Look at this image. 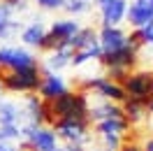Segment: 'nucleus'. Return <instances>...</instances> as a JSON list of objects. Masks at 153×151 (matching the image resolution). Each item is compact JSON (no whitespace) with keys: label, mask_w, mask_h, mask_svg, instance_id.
I'll list each match as a JSON object with an SVG mask.
<instances>
[{"label":"nucleus","mask_w":153,"mask_h":151,"mask_svg":"<svg viewBox=\"0 0 153 151\" xmlns=\"http://www.w3.org/2000/svg\"><path fill=\"white\" fill-rule=\"evenodd\" d=\"M86 91H70L67 88L63 95H58L56 100H51L49 107H51V114L53 119L60 121V119H74V121H88V109H91V100H88Z\"/></svg>","instance_id":"f257e3e1"},{"label":"nucleus","mask_w":153,"mask_h":151,"mask_svg":"<svg viewBox=\"0 0 153 151\" xmlns=\"http://www.w3.org/2000/svg\"><path fill=\"white\" fill-rule=\"evenodd\" d=\"M58 149V137L47 126L23 123L21 126V142L19 151H53Z\"/></svg>","instance_id":"f03ea898"},{"label":"nucleus","mask_w":153,"mask_h":151,"mask_svg":"<svg viewBox=\"0 0 153 151\" xmlns=\"http://www.w3.org/2000/svg\"><path fill=\"white\" fill-rule=\"evenodd\" d=\"M39 79H42V67L33 65V67H23V70H14L7 75L0 77V86L2 91L10 93H37L39 88Z\"/></svg>","instance_id":"7ed1b4c3"},{"label":"nucleus","mask_w":153,"mask_h":151,"mask_svg":"<svg viewBox=\"0 0 153 151\" xmlns=\"http://www.w3.org/2000/svg\"><path fill=\"white\" fill-rule=\"evenodd\" d=\"M51 130L58 140H63L65 144H84L86 147L88 142L93 140L91 137V123L88 121H74V119H60V121H53Z\"/></svg>","instance_id":"20e7f679"},{"label":"nucleus","mask_w":153,"mask_h":151,"mask_svg":"<svg viewBox=\"0 0 153 151\" xmlns=\"http://www.w3.org/2000/svg\"><path fill=\"white\" fill-rule=\"evenodd\" d=\"M21 107H23V114H26V123H35V126H47V128H51L53 121H56L53 114H51L49 102H44L37 93H28L23 98Z\"/></svg>","instance_id":"39448f33"},{"label":"nucleus","mask_w":153,"mask_h":151,"mask_svg":"<svg viewBox=\"0 0 153 151\" xmlns=\"http://www.w3.org/2000/svg\"><path fill=\"white\" fill-rule=\"evenodd\" d=\"M123 91L128 98L134 100H149L153 91V70H134L123 79Z\"/></svg>","instance_id":"423d86ee"},{"label":"nucleus","mask_w":153,"mask_h":151,"mask_svg":"<svg viewBox=\"0 0 153 151\" xmlns=\"http://www.w3.org/2000/svg\"><path fill=\"white\" fill-rule=\"evenodd\" d=\"M33 65H37V58L26 47H12V44L0 47V67H7L10 72H14V70H23Z\"/></svg>","instance_id":"0eeeda50"},{"label":"nucleus","mask_w":153,"mask_h":151,"mask_svg":"<svg viewBox=\"0 0 153 151\" xmlns=\"http://www.w3.org/2000/svg\"><path fill=\"white\" fill-rule=\"evenodd\" d=\"M139 49L137 44H132L130 40L125 42V47H121L118 51H111V54H102L100 56V65L105 67H123V70H132L137 65V61H139Z\"/></svg>","instance_id":"6e6552de"},{"label":"nucleus","mask_w":153,"mask_h":151,"mask_svg":"<svg viewBox=\"0 0 153 151\" xmlns=\"http://www.w3.org/2000/svg\"><path fill=\"white\" fill-rule=\"evenodd\" d=\"M125 42H128V33L121 26H100L97 30V44L102 49V54L118 51L121 47H125Z\"/></svg>","instance_id":"1a4fd4ad"},{"label":"nucleus","mask_w":153,"mask_h":151,"mask_svg":"<svg viewBox=\"0 0 153 151\" xmlns=\"http://www.w3.org/2000/svg\"><path fill=\"white\" fill-rule=\"evenodd\" d=\"M67 88H70V86H67V81L60 75H56V72H44V70H42V79H39L37 95L44 100V102L56 100L58 95H63Z\"/></svg>","instance_id":"9d476101"},{"label":"nucleus","mask_w":153,"mask_h":151,"mask_svg":"<svg viewBox=\"0 0 153 151\" xmlns=\"http://www.w3.org/2000/svg\"><path fill=\"white\" fill-rule=\"evenodd\" d=\"M109 119H125L121 105L109 102V100H100V102L91 105V109H88V123H100V121H109Z\"/></svg>","instance_id":"9b49d317"},{"label":"nucleus","mask_w":153,"mask_h":151,"mask_svg":"<svg viewBox=\"0 0 153 151\" xmlns=\"http://www.w3.org/2000/svg\"><path fill=\"white\" fill-rule=\"evenodd\" d=\"M26 123V114L21 102L7 100V98H0V126H23Z\"/></svg>","instance_id":"f8f14e48"},{"label":"nucleus","mask_w":153,"mask_h":151,"mask_svg":"<svg viewBox=\"0 0 153 151\" xmlns=\"http://www.w3.org/2000/svg\"><path fill=\"white\" fill-rule=\"evenodd\" d=\"M128 0H111L100 10V23L102 26H121L125 21Z\"/></svg>","instance_id":"ddd939ff"},{"label":"nucleus","mask_w":153,"mask_h":151,"mask_svg":"<svg viewBox=\"0 0 153 151\" xmlns=\"http://www.w3.org/2000/svg\"><path fill=\"white\" fill-rule=\"evenodd\" d=\"M70 61H72V47H67V44H65V47L51 51L39 67H42L44 72H56V75H60L65 67H70Z\"/></svg>","instance_id":"4468645a"},{"label":"nucleus","mask_w":153,"mask_h":151,"mask_svg":"<svg viewBox=\"0 0 153 151\" xmlns=\"http://www.w3.org/2000/svg\"><path fill=\"white\" fill-rule=\"evenodd\" d=\"M21 42L26 44V47H35L37 49L39 47V42H42V37L47 35V23L42 19H33L26 26V28H21Z\"/></svg>","instance_id":"2eb2a0df"},{"label":"nucleus","mask_w":153,"mask_h":151,"mask_svg":"<svg viewBox=\"0 0 153 151\" xmlns=\"http://www.w3.org/2000/svg\"><path fill=\"white\" fill-rule=\"evenodd\" d=\"M121 109H123V114H125V119H128L130 126L144 121V116L149 114L146 112V100H134V98H125L121 102Z\"/></svg>","instance_id":"dca6fc26"},{"label":"nucleus","mask_w":153,"mask_h":151,"mask_svg":"<svg viewBox=\"0 0 153 151\" xmlns=\"http://www.w3.org/2000/svg\"><path fill=\"white\" fill-rule=\"evenodd\" d=\"M100 56H102V49H100L97 42H93V44H88V47H84V49L72 51L70 65L72 67H81V65H86V63H91V61H100Z\"/></svg>","instance_id":"f3484780"},{"label":"nucleus","mask_w":153,"mask_h":151,"mask_svg":"<svg viewBox=\"0 0 153 151\" xmlns=\"http://www.w3.org/2000/svg\"><path fill=\"white\" fill-rule=\"evenodd\" d=\"M130 128H132V126L128 123V119H109V121L95 123L97 135H128Z\"/></svg>","instance_id":"a211bd4d"},{"label":"nucleus","mask_w":153,"mask_h":151,"mask_svg":"<svg viewBox=\"0 0 153 151\" xmlns=\"http://www.w3.org/2000/svg\"><path fill=\"white\" fill-rule=\"evenodd\" d=\"M93 42H97V30L93 26H81L79 33L67 42V47H72V51H76V49H84L88 44H93Z\"/></svg>","instance_id":"6ab92c4d"},{"label":"nucleus","mask_w":153,"mask_h":151,"mask_svg":"<svg viewBox=\"0 0 153 151\" xmlns=\"http://www.w3.org/2000/svg\"><path fill=\"white\" fill-rule=\"evenodd\" d=\"M60 10H65L70 14V19H72V16H79V14H86L91 10V2L88 0H63Z\"/></svg>","instance_id":"aec40b11"},{"label":"nucleus","mask_w":153,"mask_h":151,"mask_svg":"<svg viewBox=\"0 0 153 151\" xmlns=\"http://www.w3.org/2000/svg\"><path fill=\"white\" fill-rule=\"evenodd\" d=\"M0 142H21L19 126H0Z\"/></svg>","instance_id":"412c9836"},{"label":"nucleus","mask_w":153,"mask_h":151,"mask_svg":"<svg viewBox=\"0 0 153 151\" xmlns=\"http://www.w3.org/2000/svg\"><path fill=\"white\" fill-rule=\"evenodd\" d=\"M35 5L42 7V10H47V12H53V10L63 7V0H35Z\"/></svg>","instance_id":"4be33fe9"},{"label":"nucleus","mask_w":153,"mask_h":151,"mask_svg":"<svg viewBox=\"0 0 153 151\" xmlns=\"http://www.w3.org/2000/svg\"><path fill=\"white\" fill-rule=\"evenodd\" d=\"M118 151H144V149H142V144H137V142H132V140L125 137V142L121 144V149H118Z\"/></svg>","instance_id":"5701e85b"},{"label":"nucleus","mask_w":153,"mask_h":151,"mask_svg":"<svg viewBox=\"0 0 153 151\" xmlns=\"http://www.w3.org/2000/svg\"><path fill=\"white\" fill-rule=\"evenodd\" d=\"M137 7H142V10H146L149 14L153 16V0H132Z\"/></svg>","instance_id":"b1692460"},{"label":"nucleus","mask_w":153,"mask_h":151,"mask_svg":"<svg viewBox=\"0 0 153 151\" xmlns=\"http://www.w3.org/2000/svg\"><path fill=\"white\" fill-rule=\"evenodd\" d=\"M0 151H19V144H14V142H0Z\"/></svg>","instance_id":"393cba45"},{"label":"nucleus","mask_w":153,"mask_h":151,"mask_svg":"<svg viewBox=\"0 0 153 151\" xmlns=\"http://www.w3.org/2000/svg\"><path fill=\"white\" fill-rule=\"evenodd\" d=\"M63 151H88V149L84 147V144H65Z\"/></svg>","instance_id":"a878e982"},{"label":"nucleus","mask_w":153,"mask_h":151,"mask_svg":"<svg viewBox=\"0 0 153 151\" xmlns=\"http://www.w3.org/2000/svg\"><path fill=\"white\" fill-rule=\"evenodd\" d=\"M144 151H153V137H149V140L144 142V147H142Z\"/></svg>","instance_id":"bb28decb"},{"label":"nucleus","mask_w":153,"mask_h":151,"mask_svg":"<svg viewBox=\"0 0 153 151\" xmlns=\"http://www.w3.org/2000/svg\"><path fill=\"white\" fill-rule=\"evenodd\" d=\"M146 112H151V114H153V95L146 100Z\"/></svg>","instance_id":"cd10ccee"},{"label":"nucleus","mask_w":153,"mask_h":151,"mask_svg":"<svg viewBox=\"0 0 153 151\" xmlns=\"http://www.w3.org/2000/svg\"><path fill=\"white\" fill-rule=\"evenodd\" d=\"M53 151H63V147H58V149H53Z\"/></svg>","instance_id":"c85d7f7f"},{"label":"nucleus","mask_w":153,"mask_h":151,"mask_svg":"<svg viewBox=\"0 0 153 151\" xmlns=\"http://www.w3.org/2000/svg\"><path fill=\"white\" fill-rule=\"evenodd\" d=\"M0 91H2V86H0Z\"/></svg>","instance_id":"c756f323"},{"label":"nucleus","mask_w":153,"mask_h":151,"mask_svg":"<svg viewBox=\"0 0 153 151\" xmlns=\"http://www.w3.org/2000/svg\"><path fill=\"white\" fill-rule=\"evenodd\" d=\"M151 95H153V91H151Z\"/></svg>","instance_id":"7c9ffc66"},{"label":"nucleus","mask_w":153,"mask_h":151,"mask_svg":"<svg viewBox=\"0 0 153 151\" xmlns=\"http://www.w3.org/2000/svg\"><path fill=\"white\" fill-rule=\"evenodd\" d=\"M88 2H91V0H88Z\"/></svg>","instance_id":"2f4dec72"}]
</instances>
